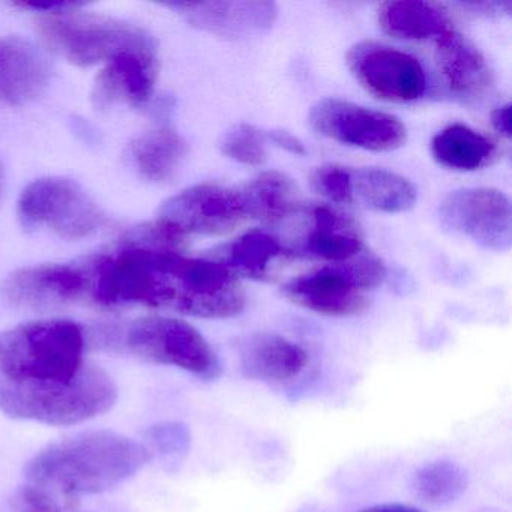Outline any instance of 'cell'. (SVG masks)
<instances>
[{
	"label": "cell",
	"instance_id": "obj_1",
	"mask_svg": "<svg viewBox=\"0 0 512 512\" xmlns=\"http://www.w3.org/2000/svg\"><path fill=\"white\" fill-rule=\"evenodd\" d=\"M92 293L101 305L142 304L203 319H229L244 311L247 298L235 275L209 257L125 241L94 263Z\"/></svg>",
	"mask_w": 512,
	"mask_h": 512
},
{
	"label": "cell",
	"instance_id": "obj_2",
	"mask_svg": "<svg viewBox=\"0 0 512 512\" xmlns=\"http://www.w3.org/2000/svg\"><path fill=\"white\" fill-rule=\"evenodd\" d=\"M143 443L115 431H89L38 452L25 467L31 484L55 493L97 494L112 490L151 461Z\"/></svg>",
	"mask_w": 512,
	"mask_h": 512
},
{
	"label": "cell",
	"instance_id": "obj_3",
	"mask_svg": "<svg viewBox=\"0 0 512 512\" xmlns=\"http://www.w3.org/2000/svg\"><path fill=\"white\" fill-rule=\"evenodd\" d=\"M85 334L71 320H40L0 332V377L25 383H68L86 367Z\"/></svg>",
	"mask_w": 512,
	"mask_h": 512
},
{
	"label": "cell",
	"instance_id": "obj_4",
	"mask_svg": "<svg viewBox=\"0 0 512 512\" xmlns=\"http://www.w3.org/2000/svg\"><path fill=\"white\" fill-rule=\"evenodd\" d=\"M112 376L86 365L68 383H25L0 377V410L5 415L49 425H73L103 415L118 401Z\"/></svg>",
	"mask_w": 512,
	"mask_h": 512
},
{
	"label": "cell",
	"instance_id": "obj_5",
	"mask_svg": "<svg viewBox=\"0 0 512 512\" xmlns=\"http://www.w3.org/2000/svg\"><path fill=\"white\" fill-rule=\"evenodd\" d=\"M43 40L79 67L112 62L125 53L157 56L154 38L133 23L76 11L43 17L37 25Z\"/></svg>",
	"mask_w": 512,
	"mask_h": 512
},
{
	"label": "cell",
	"instance_id": "obj_6",
	"mask_svg": "<svg viewBox=\"0 0 512 512\" xmlns=\"http://www.w3.org/2000/svg\"><path fill=\"white\" fill-rule=\"evenodd\" d=\"M385 277L383 263L365 254L301 275L284 284L283 293L293 304L323 316H355L367 310L365 293L380 286Z\"/></svg>",
	"mask_w": 512,
	"mask_h": 512
},
{
	"label": "cell",
	"instance_id": "obj_7",
	"mask_svg": "<svg viewBox=\"0 0 512 512\" xmlns=\"http://www.w3.org/2000/svg\"><path fill=\"white\" fill-rule=\"evenodd\" d=\"M122 346L152 364L172 365L202 380H215L221 362L209 341L190 323L172 317H142L125 329Z\"/></svg>",
	"mask_w": 512,
	"mask_h": 512
},
{
	"label": "cell",
	"instance_id": "obj_8",
	"mask_svg": "<svg viewBox=\"0 0 512 512\" xmlns=\"http://www.w3.org/2000/svg\"><path fill=\"white\" fill-rule=\"evenodd\" d=\"M20 223L25 229H49L65 239H82L103 226L97 203L77 182L67 178L38 179L19 200Z\"/></svg>",
	"mask_w": 512,
	"mask_h": 512
},
{
	"label": "cell",
	"instance_id": "obj_9",
	"mask_svg": "<svg viewBox=\"0 0 512 512\" xmlns=\"http://www.w3.org/2000/svg\"><path fill=\"white\" fill-rule=\"evenodd\" d=\"M308 121L320 136L365 151H395L407 139L406 127L395 116L335 98L313 106Z\"/></svg>",
	"mask_w": 512,
	"mask_h": 512
},
{
	"label": "cell",
	"instance_id": "obj_10",
	"mask_svg": "<svg viewBox=\"0 0 512 512\" xmlns=\"http://www.w3.org/2000/svg\"><path fill=\"white\" fill-rule=\"evenodd\" d=\"M445 229L466 236L479 247L508 251L512 239L511 202L493 188H466L446 196L439 206Z\"/></svg>",
	"mask_w": 512,
	"mask_h": 512
},
{
	"label": "cell",
	"instance_id": "obj_11",
	"mask_svg": "<svg viewBox=\"0 0 512 512\" xmlns=\"http://www.w3.org/2000/svg\"><path fill=\"white\" fill-rule=\"evenodd\" d=\"M347 65L370 94L389 103H412L427 89V76L418 59L383 44H355L347 53Z\"/></svg>",
	"mask_w": 512,
	"mask_h": 512
},
{
	"label": "cell",
	"instance_id": "obj_12",
	"mask_svg": "<svg viewBox=\"0 0 512 512\" xmlns=\"http://www.w3.org/2000/svg\"><path fill=\"white\" fill-rule=\"evenodd\" d=\"M247 218L239 190L209 184L187 188L158 211V223L181 236L223 235Z\"/></svg>",
	"mask_w": 512,
	"mask_h": 512
},
{
	"label": "cell",
	"instance_id": "obj_13",
	"mask_svg": "<svg viewBox=\"0 0 512 512\" xmlns=\"http://www.w3.org/2000/svg\"><path fill=\"white\" fill-rule=\"evenodd\" d=\"M166 7L184 17L194 28L230 40L265 34L278 17L277 5L265 0L172 2Z\"/></svg>",
	"mask_w": 512,
	"mask_h": 512
},
{
	"label": "cell",
	"instance_id": "obj_14",
	"mask_svg": "<svg viewBox=\"0 0 512 512\" xmlns=\"http://www.w3.org/2000/svg\"><path fill=\"white\" fill-rule=\"evenodd\" d=\"M89 278L73 266L41 265L13 272L2 293L16 307L46 310L77 301L88 290Z\"/></svg>",
	"mask_w": 512,
	"mask_h": 512
},
{
	"label": "cell",
	"instance_id": "obj_15",
	"mask_svg": "<svg viewBox=\"0 0 512 512\" xmlns=\"http://www.w3.org/2000/svg\"><path fill=\"white\" fill-rule=\"evenodd\" d=\"M239 370L248 380L283 383L301 376L308 353L295 341L271 332L245 335L236 343Z\"/></svg>",
	"mask_w": 512,
	"mask_h": 512
},
{
	"label": "cell",
	"instance_id": "obj_16",
	"mask_svg": "<svg viewBox=\"0 0 512 512\" xmlns=\"http://www.w3.org/2000/svg\"><path fill=\"white\" fill-rule=\"evenodd\" d=\"M49 79V61L38 47L19 37L0 40V103H28L47 88Z\"/></svg>",
	"mask_w": 512,
	"mask_h": 512
},
{
	"label": "cell",
	"instance_id": "obj_17",
	"mask_svg": "<svg viewBox=\"0 0 512 512\" xmlns=\"http://www.w3.org/2000/svg\"><path fill=\"white\" fill-rule=\"evenodd\" d=\"M157 56L125 53L107 65L98 76L94 86L95 106L107 109L115 103L130 101L131 104H145L154 91L157 77Z\"/></svg>",
	"mask_w": 512,
	"mask_h": 512
},
{
	"label": "cell",
	"instance_id": "obj_18",
	"mask_svg": "<svg viewBox=\"0 0 512 512\" xmlns=\"http://www.w3.org/2000/svg\"><path fill=\"white\" fill-rule=\"evenodd\" d=\"M437 64L448 88L464 100L481 97L491 86V71L484 56L454 31L437 38Z\"/></svg>",
	"mask_w": 512,
	"mask_h": 512
},
{
	"label": "cell",
	"instance_id": "obj_19",
	"mask_svg": "<svg viewBox=\"0 0 512 512\" xmlns=\"http://www.w3.org/2000/svg\"><path fill=\"white\" fill-rule=\"evenodd\" d=\"M313 226L302 242V253L316 259L346 262L361 254L364 244L355 223L331 206H314Z\"/></svg>",
	"mask_w": 512,
	"mask_h": 512
},
{
	"label": "cell",
	"instance_id": "obj_20",
	"mask_svg": "<svg viewBox=\"0 0 512 512\" xmlns=\"http://www.w3.org/2000/svg\"><path fill=\"white\" fill-rule=\"evenodd\" d=\"M415 185L389 170H350V203H358L371 211L401 214L415 206Z\"/></svg>",
	"mask_w": 512,
	"mask_h": 512
},
{
	"label": "cell",
	"instance_id": "obj_21",
	"mask_svg": "<svg viewBox=\"0 0 512 512\" xmlns=\"http://www.w3.org/2000/svg\"><path fill=\"white\" fill-rule=\"evenodd\" d=\"M187 154V142L169 128L137 137L128 149L134 169L151 182L170 181L181 169Z\"/></svg>",
	"mask_w": 512,
	"mask_h": 512
},
{
	"label": "cell",
	"instance_id": "obj_22",
	"mask_svg": "<svg viewBox=\"0 0 512 512\" xmlns=\"http://www.w3.org/2000/svg\"><path fill=\"white\" fill-rule=\"evenodd\" d=\"M379 23L386 34L401 40L443 37L451 22L439 5L419 0L386 2L379 8Z\"/></svg>",
	"mask_w": 512,
	"mask_h": 512
},
{
	"label": "cell",
	"instance_id": "obj_23",
	"mask_svg": "<svg viewBox=\"0 0 512 512\" xmlns=\"http://www.w3.org/2000/svg\"><path fill=\"white\" fill-rule=\"evenodd\" d=\"M248 218L277 223L298 209V190L289 176L266 172L239 188Z\"/></svg>",
	"mask_w": 512,
	"mask_h": 512
},
{
	"label": "cell",
	"instance_id": "obj_24",
	"mask_svg": "<svg viewBox=\"0 0 512 512\" xmlns=\"http://www.w3.org/2000/svg\"><path fill=\"white\" fill-rule=\"evenodd\" d=\"M431 152L443 167L470 172L490 163L496 155V146L478 131L454 124L434 136Z\"/></svg>",
	"mask_w": 512,
	"mask_h": 512
},
{
	"label": "cell",
	"instance_id": "obj_25",
	"mask_svg": "<svg viewBox=\"0 0 512 512\" xmlns=\"http://www.w3.org/2000/svg\"><path fill=\"white\" fill-rule=\"evenodd\" d=\"M283 254V245L277 238L262 230H251L232 244L215 251L209 259L245 277L263 278L268 274L271 263Z\"/></svg>",
	"mask_w": 512,
	"mask_h": 512
},
{
	"label": "cell",
	"instance_id": "obj_26",
	"mask_svg": "<svg viewBox=\"0 0 512 512\" xmlns=\"http://www.w3.org/2000/svg\"><path fill=\"white\" fill-rule=\"evenodd\" d=\"M469 485L464 467L451 460H436L424 464L413 475V490L419 499L430 505H449L463 496Z\"/></svg>",
	"mask_w": 512,
	"mask_h": 512
},
{
	"label": "cell",
	"instance_id": "obj_27",
	"mask_svg": "<svg viewBox=\"0 0 512 512\" xmlns=\"http://www.w3.org/2000/svg\"><path fill=\"white\" fill-rule=\"evenodd\" d=\"M265 133L253 125L239 124L230 128L221 140V151L226 157L245 164L260 166L266 160Z\"/></svg>",
	"mask_w": 512,
	"mask_h": 512
},
{
	"label": "cell",
	"instance_id": "obj_28",
	"mask_svg": "<svg viewBox=\"0 0 512 512\" xmlns=\"http://www.w3.org/2000/svg\"><path fill=\"white\" fill-rule=\"evenodd\" d=\"M311 185L331 202L350 203V169L337 164L317 167L311 173Z\"/></svg>",
	"mask_w": 512,
	"mask_h": 512
},
{
	"label": "cell",
	"instance_id": "obj_29",
	"mask_svg": "<svg viewBox=\"0 0 512 512\" xmlns=\"http://www.w3.org/2000/svg\"><path fill=\"white\" fill-rule=\"evenodd\" d=\"M149 442L164 455H179L190 445V431L178 422H164L146 431Z\"/></svg>",
	"mask_w": 512,
	"mask_h": 512
},
{
	"label": "cell",
	"instance_id": "obj_30",
	"mask_svg": "<svg viewBox=\"0 0 512 512\" xmlns=\"http://www.w3.org/2000/svg\"><path fill=\"white\" fill-rule=\"evenodd\" d=\"M13 508L17 512H61L50 491L34 484L25 485L14 493Z\"/></svg>",
	"mask_w": 512,
	"mask_h": 512
},
{
	"label": "cell",
	"instance_id": "obj_31",
	"mask_svg": "<svg viewBox=\"0 0 512 512\" xmlns=\"http://www.w3.org/2000/svg\"><path fill=\"white\" fill-rule=\"evenodd\" d=\"M266 142L274 143L278 148L284 149V151L290 152L293 155H305L307 149H305L304 143L293 136V134L287 133L283 130H272L265 133Z\"/></svg>",
	"mask_w": 512,
	"mask_h": 512
},
{
	"label": "cell",
	"instance_id": "obj_32",
	"mask_svg": "<svg viewBox=\"0 0 512 512\" xmlns=\"http://www.w3.org/2000/svg\"><path fill=\"white\" fill-rule=\"evenodd\" d=\"M19 7L28 8V10L44 11V13L61 14L68 11H76V8L83 7L85 4L80 2H67V0H34V2H20Z\"/></svg>",
	"mask_w": 512,
	"mask_h": 512
},
{
	"label": "cell",
	"instance_id": "obj_33",
	"mask_svg": "<svg viewBox=\"0 0 512 512\" xmlns=\"http://www.w3.org/2000/svg\"><path fill=\"white\" fill-rule=\"evenodd\" d=\"M491 124H493L494 130H496L500 136L509 139V137H511V106L505 104V106L497 107V109L491 113Z\"/></svg>",
	"mask_w": 512,
	"mask_h": 512
},
{
	"label": "cell",
	"instance_id": "obj_34",
	"mask_svg": "<svg viewBox=\"0 0 512 512\" xmlns=\"http://www.w3.org/2000/svg\"><path fill=\"white\" fill-rule=\"evenodd\" d=\"M358 512H424L406 503H377V505L367 506Z\"/></svg>",
	"mask_w": 512,
	"mask_h": 512
},
{
	"label": "cell",
	"instance_id": "obj_35",
	"mask_svg": "<svg viewBox=\"0 0 512 512\" xmlns=\"http://www.w3.org/2000/svg\"><path fill=\"white\" fill-rule=\"evenodd\" d=\"M2 187H4V170L0 166V196H2Z\"/></svg>",
	"mask_w": 512,
	"mask_h": 512
}]
</instances>
